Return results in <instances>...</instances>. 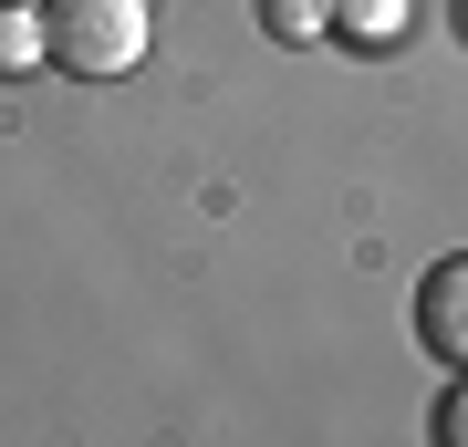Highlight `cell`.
<instances>
[{
    "label": "cell",
    "instance_id": "7a4b0ae2",
    "mask_svg": "<svg viewBox=\"0 0 468 447\" xmlns=\"http://www.w3.org/2000/svg\"><path fill=\"white\" fill-rule=\"evenodd\" d=\"M417 333H427L437 365L468 375V261H437L427 282H417Z\"/></svg>",
    "mask_w": 468,
    "mask_h": 447
},
{
    "label": "cell",
    "instance_id": "277c9868",
    "mask_svg": "<svg viewBox=\"0 0 468 447\" xmlns=\"http://www.w3.org/2000/svg\"><path fill=\"white\" fill-rule=\"evenodd\" d=\"M261 32L313 52V42H334V0H261Z\"/></svg>",
    "mask_w": 468,
    "mask_h": 447
},
{
    "label": "cell",
    "instance_id": "3957f363",
    "mask_svg": "<svg viewBox=\"0 0 468 447\" xmlns=\"http://www.w3.org/2000/svg\"><path fill=\"white\" fill-rule=\"evenodd\" d=\"M52 52H42V0H0V83L11 73H42Z\"/></svg>",
    "mask_w": 468,
    "mask_h": 447
},
{
    "label": "cell",
    "instance_id": "8992f818",
    "mask_svg": "<svg viewBox=\"0 0 468 447\" xmlns=\"http://www.w3.org/2000/svg\"><path fill=\"white\" fill-rule=\"evenodd\" d=\"M437 437H448V447H468V385H448V406H437Z\"/></svg>",
    "mask_w": 468,
    "mask_h": 447
},
{
    "label": "cell",
    "instance_id": "6da1fadb",
    "mask_svg": "<svg viewBox=\"0 0 468 447\" xmlns=\"http://www.w3.org/2000/svg\"><path fill=\"white\" fill-rule=\"evenodd\" d=\"M42 52L84 83H115L146 63V0H42Z\"/></svg>",
    "mask_w": 468,
    "mask_h": 447
},
{
    "label": "cell",
    "instance_id": "5b68a950",
    "mask_svg": "<svg viewBox=\"0 0 468 447\" xmlns=\"http://www.w3.org/2000/svg\"><path fill=\"white\" fill-rule=\"evenodd\" d=\"M396 21H406V0H334V32L344 42H385Z\"/></svg>",
    "mask_w": 468,
    "mask_h": 447
}]
</instances>
